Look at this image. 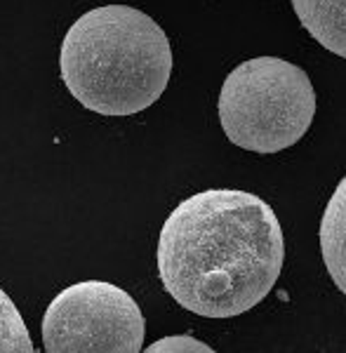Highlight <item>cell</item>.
<instances>
[{
    "instance_id": "6",
    "label": "cell",
    "mask_w": 346,
    "mask_h": 353,
    "mask_svg": "<svg viewBox=\"0 0 346 353\" xmlns=\"http://www.w3.org/2000/svg\"><path fill=\"white\" fill-rule=\"evenodd\" d=\"M320 252L334 285L346 294V174L323 212Z\"/></svg>"
},
{
    "instance_id": "3",
    "label": "cell",
    "mask_w": 346,
    "mask_h": 353,
    "mask_svg": "<svg viewBox=\"0 0 346 353\" xmlns=\"http://www.w3.org/2000/svg\"><path fill=\"white\" fill-rule=\"evenodd\" d=\"M316 92L304 68L281 57L243 61L219 92V121L231 144L252 153L285 151L309 132Z\"/></svg>"
},
{
    "instance_id": "4",
    "label": "cell",
    "mask_w": 346,
    "mask_h": 353,
    "mask_svg": "<svg viewBox=\"0 0 346 353\" xmlns=\"http://www.w3.org/2000/svg\"><path fill=\"white\" fill-rule=\"evenodd\" d=\"M146 323L132 294L106 281L61 290L43 316L48 353H137Z\"/></svg>"
},
{
    "instance_id": "1",
    "label": "cell",
    "mask_w": 346,
    "mask_h": 353,
    "mask_svg": "<svg viewBox=\"0 0 346 353\" xmlns=\"http://www.w3.org/2000/svg\"><path fill=\"white\" fill-rule=\"evenodd\" d=\"M156 257L163 288L179 306L203 318H234L274 290L285 241L259 196L210 189L170 212Z\"/></svg>"
},
{
    "instance_id": "7",
    "label": "cell",
    "mask_w": 346,
    "mask_h": 353,
    "mask_svg": "<svg viewBox=\"0 0 346 353\" xmlns=\"http://www.w3.org/2000/svg\"><path fill=\"white\" fill-rule=\"evenodd\" d=\"M26 323L14 301L0 288V353H33Z\"/></svg>"
},
{
    "instance_id": "8",
    "label": "cell",
    "mask_w": 346,
    "mask_h": 353,
    "mask_svg": "<svg viewBox=\"0 0 346 353\" xmlns=\"http://www.w3.org/2000/svg\"><path fill=\"white\" fill-rule=\"evenodd\" d=\"M149 353H158V351H203V353H210L207 344L198 341L194 337H186V334H177V337H165V339H158L156 344H151Z\"/></svg>"
},
{
    "instance_id": "5",
    "label": "cell",
    "mask_w": 346,
    "mask_h": 353,
    "mask_svg": "<svg viewBox=\"0 0 346 353\" xmlns=\"http://www.w3.org/2000/svg\"><path fill=\"white\" fill-rule=\"evenodd\" d=\"M292 8L323 48L346 59V0H292Z\"/></svg>"
},
{
    "instance_id": "2",
    "label": "cell",
    "mask_w": 346,
    "mask_h": 353,
    "mask_svg": "<svg viewBox=\"0 0 346 353\" xmlns=\"http://www.w3.org/2000/svg\"><path fill=\"white\" fill-rule=\"evenodd\" d=\"M61 81L85 109L134 116L161 99L172 73V48L161 26L128 5H101L66 31Z\"/></svg>"
}]
</instances>
